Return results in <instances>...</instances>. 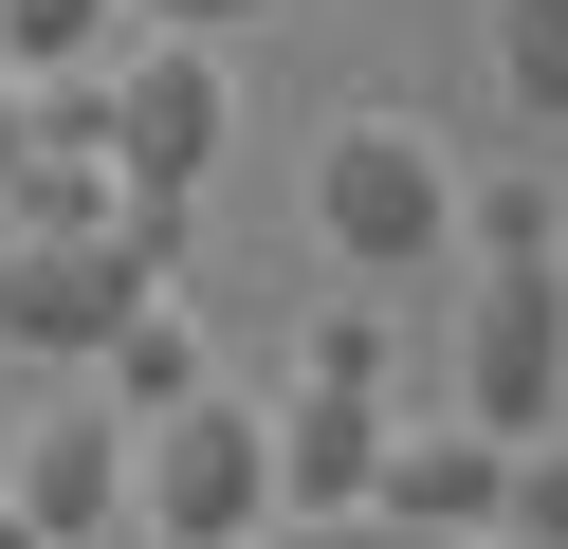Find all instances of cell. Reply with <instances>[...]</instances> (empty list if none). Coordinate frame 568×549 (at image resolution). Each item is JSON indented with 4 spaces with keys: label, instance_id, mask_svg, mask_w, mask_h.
<instances>
[{
    "label": "cell",
    "instance_id": "4",
    "mask_svg": "<svg viewBox=\"0 0 568 549\" xmlns=\"http://www.w3.org/2000/svg\"><path fill=\"white\" fill-rule=\"evenodd\" d=\"M385 476V312L348 293V312L294 329V403H275V512H367Z\"/></svg>",
    "mask_w": 568,
    "mask_h": 549
},
{
    "label": "cell",
    "instance_id": "13",
    "mask_svg": "<svg viewBox=\"0 0 568 549\" xmlns=\"http://www.w3.org/2000/svg\"><path fill=\"white\" fill-rule=\"evenodd\" d=\"M514 549H568V421L550 439H514V512H495Z\"/></svg>",
    "mask_w": 568,
    "mask_h": 549
},
{
    "label": "cell",
    "instance_id": "10",
    "mask_svg": "<svg viewBox=\"0 0 568 549\" xmlns=\"http://www.w3.org/2000/svg\"><path fill=\"white\" fill-rule=\"evenodd\" d=\"M92 385H111L129 421H165V403H202V312H184V293H148V312L111 329V366H92Z\"/></svg>",
    "mask_w": 568,
    "mask_h": 549
},
{
    "label": "cell",
    "instance_id": "15",
    "mask_svg": "<svg viewBox=\"0 0 568 549\" xmlns=\"http://www.w3.org/2000/svg\"><path fill=\"white\" fill-rule=\"evenodd\" d=\"M0 549H55V531H38V512H19V495H0Z\"/></svg>",
    "mask_w": 568,
    "mask_h": 549
},
{
    "label": "cell",
    "instance_id": "6",
    "mask_svg": "<svg viewBox=\"0 0 568 549\" xmlns=\"http://www.w3.org/2000/svg\"><path fill=\"white\" fill-rule=\"evenodd\" d=\"M221 129H239L221 37H129V55H111V165H129V202H202Z\"/></svg>",
    "mask_w": 568,
    "mask_h": 549
},
{
    "label": "cell",
    "instance_id": "3",
    "mask_svg": "<svg viewBox=\"0 0 568 549\" xmlns=\"http://www.w3.org/2000/svg\"><path fill=\"white\" fill-rule=\"evenodd\" d=\"M129 512H148V549H257L275 531V403H165V421H129Z\"/></svg>",
    "mask_w": 568,
    "mask_h": 549
},
{
    "label": "cell",
    "instance_id": "8",
    "mask_svg": "<svg viewBox=\"0 0 568 549\" xmlns=\"http://www.w3.org/2000/svg\"><path fill=\"white\" fill-rule=\"evenodd\" d=\"M0 495L38 512L55 549H92L129 512V403H38V421H19V476H0Z\"/></svg>",
    "mask_w": 568,
    "mask_h": 549
},
{
    "label": "cell",
    "instance_id": "16",
    "mask_svg": "<svg viewBox=\"0 0 568 549\" xmlns=\"http://www.w3.org/2000/svg\"><path fill=\"white\" fill-rule=\"evenodd\" d=\"M0 165H19V73H0Z\"/></svg>",
    "mask_w": 568,
    "mask_h": 549
},
{
    "label": "cell",
    "instance_id": "5",
    "mask_svg": "<svg viewBox=\"0 0 568 549\" xmlns=\"http://www.w3.org/2000/svg\"><path fill=\"white\" fill-rule=\"evenodd\" d=\"M458 421L495 439L568 421V256H458Z\"/></svg>",
    "mask_w": 568,
    "mask_h": 549
},
{
    "label": "cell",
    "instance_id": "11",
    "mask_svg": "<svg viewBox=\"0 0 568 549\" xmlns=\"http://www.w3.org/2000/svg\"><path fill=\"white\" fill-rule=\"evenodd\" d=\"M458 256H568V183L550 165H458Z\"/></svg>",
    "mask_w": 568,
    "mask_h": 549
},
{
    "label": "cell",
    "instance_id": "9",
    "mask_svg": "<svg viewBox=\"0 0 568 549\" xmlns=\"http://www.w3.org/2000/svg\"><path fill=\"white\" fill-rule=\"evenodd\" d=\"M129 0H0V73H19V92H38V73H111L129 55Z\"/></svg>",
    "mask_w": 568,
    "mask_h": 549
},
{
    "label": "cell",
    "instance_id": "12",
    "mask_svg": "<svg viewBox=\"0 0 568 549\" xmlns=\"http://www.w3.org/2000/svg\"><path fill=\"white\" fill-rule=\"evenodd\" d=\"M495 92L531 129H568V0H495Z\"/></svg>",
    "mask_w": 568,
    "mask_h": 549
},
{
    "label": "cell",
    "instance_id": "7",
    "mask_svg": "<svg viewBox=\"0 0 568 549\" xmlns=\"http://www.w3.org/2000/svg\"><path fill=\"white\" fill-rule=\"evenodd\" d=\"M367 512L385 531H495V512H514V439L495 421H385V476H367Z\"/></svg>",
    "mask_w": 568,
    "mask_h": 549
},
{
    "label": "cell",
    "instance_id": "1",
    "mask_svg": "<svg viewBox=\"0 0 568 549\" xmlns=\"http://www.w3.org/2000/svg\"><path fill=\"white\" fill-rule=\"evenodd\" d=\"M312 238H331L367 293L440 275V256H458V165H440V129H422V110H331V146H312Z\"/></svg>",
    "mask_w": 568,
    "mask_h": 549
},
{
    "label": "cell",
    "instance_id": "2",
    "mask_svg": "<svg viewBox=\"0 0 568 549\" xmlns=\"http://www.w3.org/2000/svg\"><path fill=\"white\" fill-rule=\"evenodd\" d=\"M184 293V202H129L111 238H0V348L38 366H111V329Z\"/></svg>",
    "mask_w": 568,
    "mask_h": 549
},
{
    "label": "cell",
    "instance_id": "14",
    "mask_svg": "<svg viewBox=\"0 0 568 549\" xmlns=\"http://www.w3.org/2000/svg\"><path fill=\"white\" fill-rule=\"evenodd\" d=\"M148 37H239V19H275V0H129Z\"/></svg>",
    "mask_w": 568,
    "mask_h": 549
}]
</instances>
